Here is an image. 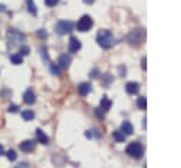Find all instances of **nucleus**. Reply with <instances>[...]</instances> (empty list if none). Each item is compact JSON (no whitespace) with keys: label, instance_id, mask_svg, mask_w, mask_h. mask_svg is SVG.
<instances>
[{"label":"nucleus","instance_id":"4468645a","mask_svg":"<svg viewBox=\"0 0 181 168\" xmlns=\"http://www.w3.org/2000/svg\"><path fill=\"white\" fill-rule=\"evenodd\" d=\"M111 106H112V102L106 98V96H104L102 100H100V107H99V109H102L104 112H107V110L111 109Z\"/></svg>","mask_w":181,"mask_h":168},{"label":"nucleus","instance_id":"f03ea898","mask_svg":"<svg viewBox=\"0 0 181 168\" xmlns=\"http://www.w3.org/2000/svg\"><path fill=\"white\" fill-rule=\"evenodd\" d=\"M26 41V35L20 31L14 28H10L7 31V43L10 47H14V45H21L23 43Z\"/></svg>","mask_w":181,"mask_h":168},{"label":"nucleus","instance_id":"0eeeda50","mask_svg":"<svg viewBox=\"0 0 181 168\" xmlns=\"http://www.w3.org/2000/svg\"><path fill=\"white\" fill-rule=\"evenodd\" d=\"M91 91H92V85L88 84V82H82V84L78 85V93L81 96H86Z\"/></svg>","mask_w":181,"mask_h":168},{"label":"nucleus","instance_id":"20e7f679","mask_svg":"<svg viewBox=\"0 0 181 168\" xmlns=\"http://www.w3.org/2000/svg\"><path fill=\"white\" fill-rule=\"evenodd\" d=\"M93 26V20L91 16H82L77 23V28L78 31H81V33H85L88 30H91Z\"/></svg>","mask_w":181,"mask_h":168},{"label":"nucleus","instance_id":"6e6552de","mask_svg":"<svg viewBox=\"0 0 181 168\" xmlns=\"http://www.w3.org/2000/svg\"><path fill=\"white\" fill-rule=\"evenodd\" d=\"M23 100H24V103H27V105H33V103L36 102V93H34L31 89H27V91L24 92V95H23Z\"/></svg>","mask_w":181,"mask_h":168},{"label":"nucleus","instance_id":"aec40b11","mask_svg":"<svg viewBox=\"0 0 181 168\" xmlns=\"http://www.w3.org/2000/svg\"><path fill=\"white\" fill-rule=\"evenodd\" d=\"M137 106H139V109H141V110H144L146 109V106H147V102H146V98H139L137 99Z\"/></svg>","mask_w":181,"mask_h":168},{"label":"nucleus","instance_id":"7c9ffc66","mask_svg":"<svg viewBox=\"0 0 181 168\" xmlns=\"http://www.w3.org/2000/svg\"><path fill=\"white\" fill-rule=\"evenodd\" d=\"M93 2H95V0H84V3L85 4H92Z\"/></svg>","mask_w":181,"mask_h":168},{"label":"nucleus","instance_id":"ddd939ff","mask_svg":"<svg viewBox=\"0 0 181 168\" xmlns=\"http://www.w3.org/2000/svg\"><path fill=\"white\" fill-rule=\"evenodd\" d=\"M36 136H37V141L41 143V144H48V136L44 134L43 130L37 129V132H36Z\"/></svg>","mask_w":181,"mask_h":168},{"label":"nucleus","instance_id":"4be33fe9","mask_svg":"<svg viewBox=\"0 0 181 168\" xmlns=\"http://www.w3.org/2000/svg\"><path fill=\"white\" fill-rule=\"evenodd\" d=\"M50 69H51V73L59 75V66L58 65H55V64H50Z\"/></svg>","mask_w":181,"mask_h":168},{"label":"nucleus","instance_id":"b1692460","mask_svg":"<svg viewBox=\"0 0 181 168\" xmlns=\"http://www.w3.org/2000/svg\"><path fill=\"white\" fill-rule=\"evenodd\" d=\"M44 2H45V4H47L48 7H54L55 4H58L59 0H44Z\"/></svg>","mask_w":181,"mask_h":168},{"label":"nucleus","instance_id":"5701e85b","mask_svg":"<svg viewBox=\"0 0 181 168\" xmlns=\"http://www.w3.org/2000/svg\"><path fill=\"white\" fill-rule=\"evenodd\" d=\"M28 54H30V48L27 47V45H21V47H20V55L24 57V55H28Z\"/></svg>","mask_w":181,"mask_h":168},{"label":"nucleus","instance_id":"7ed1b4c3","mask_svg":"<svg viewBox=\"0 0 181 168\" xmlns=\"http://www.w3.org/2000/svg\"><path fill=\"white\" fill-rule=\"evenodd\" d=\"M126 154H127V155H130V157L137 158V160H139V158L143 157V154H144L143 146H141L140 143H137V141L130 143L129 146L126 147Z\"/></svg>","mask_w":181,"mask_h":168},{"label":"nucleus","instance_id":"412c9836","mask_svg":"<svg viewBox=\"0 0 181 168\" xmlns=\"http://www.w3.org/2000/svg\"><path fill=\"white\" fill-rule=\"evenodd\" d=\"M6 157H7L9 161H16V158H17V154H16L14 150H9L7 153H6Z\"/></svg>","mask_w":181,"mask_h":168},{"label":"nucleus","instance_id":"dca6fc26","mask_svg":"<svg viewBox=\"0 0 181 168\" xmlns=\"http://www.w3.org/2000/svg\"><path fill=\"white\" fill-rule=\"evenodd\" d=\"M10 61H11V64H14V65H21L23 64V57L20 54H13L10 57Z\"/></svg>","mask_w":181,"mask_h":168},{"label":"nucleus","instance_id":"39448f33","mask_svg":"<svg viewBox=\"0 0 181 168\" xmlns=\"http://www.w3.org/2000/svg\"><path fill=\"white\" fill-rule=\"evenodd\" d=\"M72 30H74V24L71 21H67V20H61V21L57 23L55 26V31L59 35H65V34L72 33Z\"/></svg>","mask_w":181,"mask_h":168},{"label":"nucleus","instance_id":"a878e982","mask_svg":"<svg viewBox=\"0 0 181 168\" xmlns=\"http://www.w3.org/2000/svg\"><path fill=\"white\" fill-rule=\"evenodd\" d=\"M19 110V107L16 106V105H10V106L7 107V112H10V113H16Z\"/></svg>","mask_w":181,"mask_h":168},{"label":"nucleus","instance_id":"9d476101","mask_svg":"<svg viewBox=\"0 0 181 168\" xmlns=\"http://www.w3.org/2000/svg\"><path fill=\"white\" fill-rule=\"evenodd\" d=\"M126 92L129 93V95H136V93H139V84L137 82H129V84H126L125 86Z\"/></svg>","mask_w":181,"mask_h":168},{"label":"nucleus","instance_id":"f3484780","mask_svg":"<svg viewBox=\"0 0 181 168\" xmlns=\"http://www.w3.org/2000/svg\"><path fill=\"white\" fill-rule=\"evenodd\" d=\"M21 117H23V119H24L26 121L33 120V119H34L33 110H23V112H21Z\"/></svg>","mask_w":181,"mask_h":168},{"label":"nucleus","instance_id":"f8f14e48","mask_svg":"<svg viewBox=\"0 0 181 168\" xmlns=\"http://www.w3.org/2000/svg\"><path fill=\"white\" fill-rule=\"evenodd\" d=\"M120 132H123L126 136H129L133 133V126L130 121H123L122 126H120Z\"/></svg>","mask_w":181,"mask_h":168},{"label":"nucleus","instance_id":"9b49d317","mask_svg":"<svg viewBox=\"0 0 181 168\" xmlns=\"http://www.w3.org/2000/svg\"><path fill=\"white\" fill-rule=\"evenodd\" d=\"M20 150L24 151V153H30V151L34 150V141L31 140H26V141L20 143Z\"/></svg>","mask_w":181,"mask_h":168},{"label":"nucleus","instance_id":"423d86ee","mask_svg":"<svg viewBox=\"0 0 181 168\" xmlns=\"http://www.w3.org/2000/svg\"><path fill=\"white\" fill-rule=\"evenodd\" d=\"M81 47H82L81 41L78 40V38H75V37H71L70 44H68V51H70L71 54H75V52H78L81 50Z\"/></svg>","mask_w":181,"mask_h":168},{"label":"nucleus","instance_id":"6ab92c4d","mask_svg":"<svg viewBox=\"0 0 181 168\" xmlns=\"http://www.w3.org/2000/svg\"><path fill=\"white\" fill-rule=\"evenodd\" d=\"M40 52H41V58L44 59L47 65H50V57H48L47 48H45V47H41V48H40Z\"/></svg>","mask_w":181,"mask_h":168},{"label":"nucleus","instance_id":"2eb2a0df","mask_svg":"<svg viewBox=\"0 0 181 168\" xmlns=\"http://www.w3.org/2000/svg\"><path fill=\"white\" fill-rule=\"evenodd\" d=\"M112 136H113L115 141H118V143H123L126 140V134L123 132H120V130H116V132H113V133H112Z\"/></svg>","mask_w":181,"mask_h":168},{"label":"nucleus","instance_id":"cd10ccee","mask_svg":"<svg viewBox=\"0 0 181 168\" xmlns=\"http://www.w3.org/2000/svg\"><path fill=\"white\" fill-rule=\"evenodd\" d=\"M16 168H27V164H26V162H21V164L16 165Z\"/></svg>","mask_w":181,"mask_h":168},{"label":"nucleus","instance_id":"c756f323","mask_svg":"<svg viewBox=\"0 0 181 168\" xmlns=\"http://www.w3.org/2000/svg\"><path fill=\"white\" fill-rule=\"evenodd\" d=\"M0 155H4V148L2 144H0Z\"/></svg>","mask_w":181,"mask_h":168},{"label":"nucleus","instance_id":"a211bd4d","mask_svg":"<svg viewBox=\"0 0 181 168\" xmlns=\"http://www.w3.org/2000/svg\"><path fill=\"white\" fill-rule=\"evenodd\" d=\"M27 9L33 16H37V7H36V3L33 0H27Z\"/></svg>","mask_w":181,"mask_h":168},{"label":"nucleus","instance_id":"bb28decb","mask_svg":"<svg viewBox=\"0 0 181 168\" xmlns=\"http://www.w3.org/2000/svg\"><path fill=\"white\" fill-rule=\"evenodd\" d=\"M95 113H96V116L99 117L100 120H104V117H105V113H104V110H99V109H96V110H95Z\"/></svg>","mask_w":181,"mask_h":168},{"label":"nucleus","instance_id":"1a4fd4ad","mask_svg":"<svg viewBox=\"0 0 181 168\" xmlns=\"http://www.w3.org/2000/svg\"><path fill=\"white\" fill-rule=\"evenodd\" d=\"M71 64V57L67 54H62L58 57V66L59 68H68Z\"/></svg>","mask_w":181,"mask_h":168},{"label":"nucleus","instance_id":"c85d7f7f","mask_svg":"<svg viewBox=\"0 0 181 168\" xmlns=\"http://www.w3.org/2000/svg\"><path fill=\"white\" fill-rule=\"evenodd\" d=\"M91 77H92V78H96V77H98V71L93 69L92 72H91Z\"/></svg>","mask_w":181,"mask_h":168},{"label":"nucleus","instance_id":"393cba45","mask_svg":"<svg viewBox=\"0 0 181 168\" xmlns=\"http://www.w3.org/2000/svg\"><path fill=\"white\" fill-rule=\"evenodd\" d=\"M37 34H38V37H40V38H47V35H48L45 30H38Z\"/></svg>","mask_w":181,"mask_h":168},{"label":"nucleus","instance_id":"f257e3e1","mask_svg":"<svg viewBox=\"0 0 181 168\" xmlns=\"http://www.w3.org/2000/svg\"><path fill=\"white\" fill-rule=\"evenodd\" d=\"M96 43L102 48L107 50V48H111L115 44V37L109 30H100L98 35H96Z\"/></svg>","mask_w":181,"mask_h":168}]
</instances>
